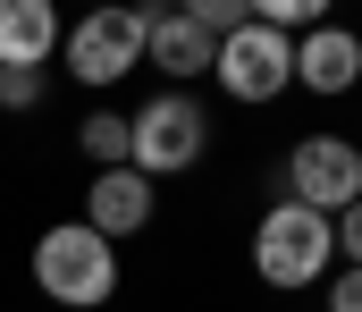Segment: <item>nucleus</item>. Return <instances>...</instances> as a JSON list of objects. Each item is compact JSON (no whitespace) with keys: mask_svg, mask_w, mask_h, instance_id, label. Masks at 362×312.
Instances as JSON below:
<instances>
[{"mask_svg":"<svg viewBox=\"0 0 362 312\" xmlns=\"http://www.w3.org/2000/svg\"><path fill=\"white\" fill-rule=\"evenodd\" d=\"M211 76H219V93H228V102L262 110V102H278V93H295V42L245 17V25L211 51Z\"/></svg>","mask_w":362,"mask_h":312,"instance_id":"nucleus-4","label":"nucleus"},{"mask_svg":"<svg viewBox=\"0 0 362 312\" xmlns=\"http://www.w3.org/2000/svg\"><path fill=\"white\" fill-rule=\"evenodd\" d=\"M85 228L93 236H144L152 228V178H135V169H93L85 186Z\"/></svg>","mask_w":362,"mask_h":312,"instance_id":"nucleus-9","label":"nucleus"},{"mask_svg":"<svg viewBox=\"0 0 362 312\" xmlns=\"http://www.w3.org/2000/svg\"><path fill=\"white\" fill-rule=\"evenodd\" d=\"M42 102V68H0V110H34Z\"/></svg>","mask_w":362,"mask_h":312,"instance_id":"nucleus-14","label":"nucleus"},{"mask_svg":"<svg viewBox=\"0 0 362 312\" xmlns=\"http://www.w3.org/2000/svg\"><path fill=\"white\" fill-rule=\"evenodd\" d=\"M144 25H152V8H93L68 25V76L76 85H118V76H135L144 68Z\"/></svg>","mask_w":362,"mask_h":312,"instance_id":"nucleus-6","label":"nucleus"},{"mask_svg":"<svg viewBox=\"0 0 362 312\" xmlns=\"http://www.w3.org/2000/svg\"><path fill=\"white\" fill-rule=\"evenodd\" d=\"M295 85L320 93V102L354 93L362 85V34L354 25H312V34H295Z\"/></svg>","mask_w":362,"mask_h":312,"instance_id":"nucleus-7","label":"nucleus"},{"mask_svg":"<svg viewBox=\"0 0 362 312\" xmlns=\"http://www.w3.org/2000/svg\"><path fill=\"white\" fill-rule=\"evenodd\" d=\"M127 127H135V178H152V186L202 169V152H211V110L194 93H152Z\"/></svg>","mask_w":362,"mask_h":312,"instance_id":"nucleus-3","label":"nucleus"},{"mask_svg":"<svg viewBox=\"0 0 362 312\" xmlns=\"http://www.w3.org/2000/svg\"><path fill=\"white\" fill-rule=\"evenodd\" d=\"M185 17H194V25H202L211 42H228V34H236V25L253 17V0H185Z\"/></svg>","mask_w":362,"mask_h":312,"instance_id":"nucleus-13","label":"nucleus"},{"mask_svg":"<svg viewBox=\"0 0 362 312\" xmlns=\"http://www.w3.org/2000/svg\"><path fill=\"white\" fill-rule=\"evenodd\" d=\"M286 203L320 211V219H337V211L362 203V152L346 135H295V152H286Z\"/></svg>","mask_w":362,"mask_h":312,"instance_id":"nucleus-5","label":"nucleus"},{"mask_svg":"<svg viewBox=\"0 0 362 312\" xmlns=\"http://www.w3.org/2000/svg\"><path fill=\"white\" fill-rule=\"evenodd\" d=\"M211 51H219V42H211L185 8H152V25H144V68H160L169 93H185V85L211 68Z\"/></svg>","mask_w":362,"mask_h":312,"instance_id":"nucleus-8","label":"nucleus"},{"mask_svg":"<svg viewBox=\"0 0 362 312\" xmlns=\"http://www.w3.org/2000/svg\"><path fill=\"white\" fill-rule=\"evenodd\" d=\"M320 304H329V312H362V270H337V279H320Z\"/></svg>","mask_w":362,"mask_h":312,"instance_id":"nucleus-15","label":"nucleus"},{"mask_svg":"<svg viewBox=\"0 0 362 312\" xmlns=\"http://www.w3.org/2000/svg\"><path fill=\"white\" fill-rule=\"evenodd\" d=\"M59 42H68V25L51 0H0V68H42Z\"/></svg>","mask_w":362,"mask_h":312,"instance_id":"nucleus-10","label":"nucleus"},{"mask_svg":"<svg viewBox=\"0 0 362 312\" xmlns=\"http://www.w3.org/2000/svg\"><path fill=\"white\" fill-rule=\"evenodd\" d=\"M329 262H337V219H320V211H303V203H270L262 211V228H253V270L270 279L278 296L320 287Z\"/></svg>","mask_w":362,"mask_h":312,"instance_id":"nucleus-2","label":"nucleus"},{"mask_svg":"<svg viewBox=\"0 0 362 312\" xmlns=\"http://www.w3.org/2000/svg\"><path fill=\"white\" fill-rule=\"evenodd\" d=\"M34 287H42L51 304H68V312L110 304V296H118V245L93 236L85 219L42 228V236H34Z\"/></svg>","mask_w":362,"mask_h":312,"instance_id":"nucleus-1","label":"nucleus"},{"mask_svg":"<svg viewBox=\"0 0 362 312\" xmlns=\"http://www.w3.org/2000/svg\"><path fill=\"white\" fill-rule=\"evenodd\" d=\"M253 25H270V34H312V25H329V8L320 0H253Z\"/></svg>","mask_w":362,"mask_h":312,"instance_id":"nucleus-12","label":"nucleus"},{"mask_svg":"<svg viewBox=\"0 0 362 312\" xmlns=\"http://www.w3.org/2000/svg\"><path fill=\"white\" fill-rule=\"evenodd\" d=\"M337 253H346V270H362V203L337 211Z\"/></svg>","mask_w":362,"mask_h":312,"instance_id":"nucleus-16","label":"nucleus"},{"mask_svg":"<svg viewBox=\"0 0 362 312\" xmlns=\"http://www.w3.org/2000/svg\"><path fill=\"white\" fill-rule=\"evenodd\" d=\"M76 144H85L93 169H135V127H127V110H93L85 127H76Z\"/></svg>","mask_w":362,"mask_h":312,"instance_id":"nucleus-11","label":"nucleus"}]
</instances>
